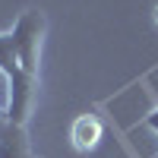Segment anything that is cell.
<instances>
[{"instance_id": "2", "label": "cell", "mask_w": 158, "mask_h": 158, "mask_svg": "<svg viewBox=\"0 0 158 158\" xmlns=\"http://www.w3.org/2000/svg\"><path fill=\"white\" fill-rule=\"evenodd\" d=\"M104 136V127L95 114H79L73 127H70V139H73V149L76 152H92L98 149V142Z\"/></svg>"}, {"instance_id": "4", "label": "cell", "mask_w": 158, "mask_h": 158, "mask_svg": "<svg viewBox=\"0 0 158 158\" xmlns=\"http://www.w3.org/2000/svg\"><path fill=\"white\" fill-rule=\"evenodd\" d=\"M0 73H3L6 82L19 76V51H16V35H13V29L0 32Z\"/></svg>"}, {"instance_id": "5", "label": "cell", "mask_w": 158, "mask_h": 158, "mask_svg": "<svg viewBox=\"0 0 158 158\" xmlns=\"http://www.w3.org/2000/svg\"><path fill=\"white\" fill-rule=\"evenodd\" d=\"M142 123H146V127L152 130V133H158V108H155L152 114H146V120H142Z\"/></svg>"}, {"instance_id": "7", "label": "cell", "mask_w": 158, "mask_h": 158, "mask_svg": "<svg viewBox=\"0 0 158 158\" xmlns=\"http://www.w3.org/2000/svg\"><path fill=\"white\" fill-rule=\"evenodd\" d=\"M152 16H155V22H158V6H155V10H152Z\"/></svg>"}, {"instance_id": "1", "label": "cell", "mask_w": 158, "mask_h": 158, "mask_svg": "<svg viewBox=\"0 0 158 158\" xmlns=\"http://www.w3.org/2000/svg\"><path fill=\"white\" fill-rule=\"evenodd\" d=\"M48 19L41 10H25L19 13L13 35H16V51H19V76L38 82V70H41V44H44Z\"/></svg>"}, {"instance_id": "3", "label": "cell", "mask_w": 158, "mask_h": 158, "mask_svg": "<svg viewBox=\"0 0 158 158\" xmlns=\"http://www.w3.org/2000/svg\"><path fill=\"white\" fill-rule=\"evenodd\" d=\"M0 158H35L25 127H16L10 120L0 127Z\"/></svg>"}, {"instance_id": "6", "label": "cell", "mask_w": 158, "mask_h": 158, "mask_svg": "<svg viewBox=\"0 0 158 158\" xmlns=\"http://www.w3.org/2000/svg\"><path fill=\"white\" fill-rule=\"evenodd\" d=\"M3 123H6V108L0 104V127H3Z\"/></svg>"}]
</instances>
